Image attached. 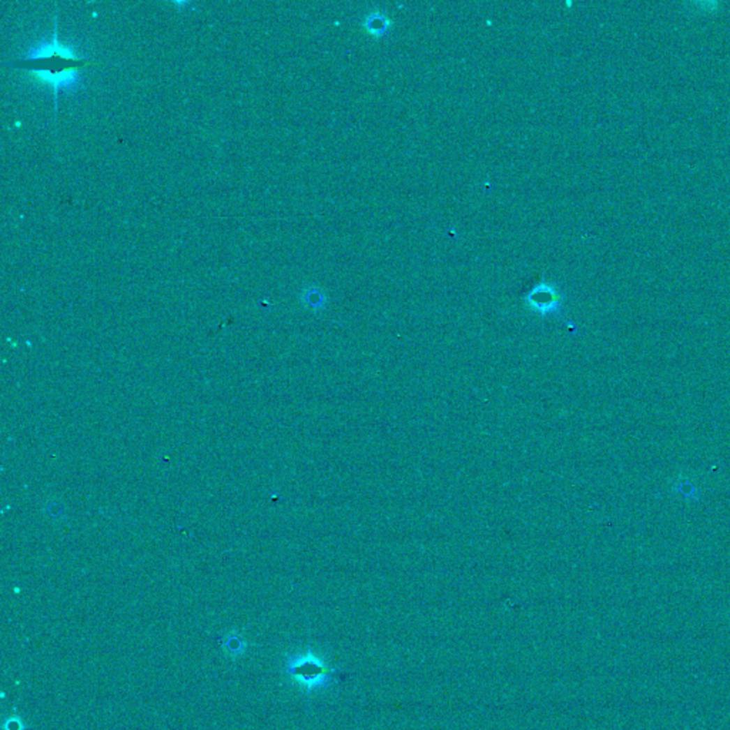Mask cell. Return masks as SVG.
<instances>
[{"mask_svg": "<svg viewBox=\"0 0 730 730\" xmlns=\"http://www.w3.org/2000/svg\"><path fill=\"white\" fill-rule=\"evenodd\" d=\"M91 63L93 60L89 56L80 53L73 46L63 45L59 40L56 17L52 40L39 42L38 45L31 46L20 60L6 63L5 66L30 73L42 83L49 84L53 90L54 112L57 114L59 93L77 90L82 83L84 68Z\"/></svg>", "mask_w": 730, "mask_h": 730, "instance_id": "cell-1", "label": "cell"}, {"mask_svg": "<svg viewBox=\"0 0 730 730\" xmlns=\"http://www.w3.org/2000/svg\"><path fill=\"white\" fill-rule=\"evenodd\" d=\"M284 671L287 676L306 693L327 689L337 680L338 671L318 656L314 650L292 653L285 659Z\"/></svg>", "mask_w": 730, "mask_h": 730, "instance_id": "cell-2", "label": "cell"}, {"mask_svg": "<svg viewBox=\"0 0 730 730\" xmlns=\"http://www.w3.org/2000/svg\"><path fill=\"white\" fill-rule=\"evenodd\" d=\"M525 301L530 310L539 313L541 315H548L559 310L562 304V294L555 285L542 281L526 294Z\"/></svg>", "mask_w": 730, "mask_h": 730, "instance_id": "cell-3", "label": "cell"}, {"mask_svg": "<svg viewBox=\"0 0 730 730\" xmlns=\"http://www.w3.org/2000/svg\"><path fill=\"white\" fill-rule=\"evenodd\" d=\"M364 29L370 36L378 39L385 36L392 26V20L382 10H373L365 15L362 20Z\"/></svg>", "mask_w": 730, "mask_h": 730, "instance_id": "cell-4", "label": "cell"}, {"mask_svg": "<svg viewBox=\"0 0 730 730\" xmlns=\"http://www.w3.org/2000/svg\"><path fill=\"white\" fill-rule=\"evenodd\" d=\"M225 649L228 650L230 655H240L246 649V642L240 636L230 635L225 639Z\"/></svg>", "mask_w": 730, "mask_h": 730, "instance_id": "cell-5", "label": "cell"}, {"mask_svg": "<svg viewBox=\"0 0 730 730\" xmlns=\"http://www.w3.org/2000/svg\"><path fill=\"white\" fill-rule=\"evenodd\" d=\"M5 730H22V724L17 719H9L5 724Z\"/></svg>", "mask_w": 730, "mask_h": 730, "instance_id": "cell-6", "label": "cell"}]
</instances>
